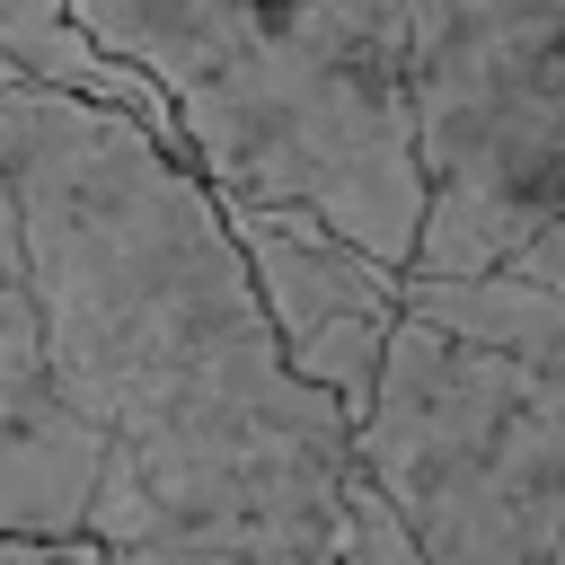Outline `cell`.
<instances>
[{
  "mask_svg": "<svg viewBox=\"0 0 565 565\" xmlns=\"http://www.w3.org/2000/svg\"><path fill=\"white\" fill-rule=\"evenodd\" d=\"M44 371L97 433L106 556H335L353 415L291 371L221 194L141 115L0 71Z\"/></svg>",
  "mask_w": 565,
  "mask_h": 565,
  "instance_id": "obj_1",
  "label": "cell"
},
{
  "mask_svg": "<svg viewBox=\"0 0 565 565\" xmlns=\"http://www.w3.org/2000/svg\"><path fill=\"white\" fill-rule=\"evenodd\" d=\"M441 0H71V18L150 71L177 141L221 203L327 212L406 265L424 230L415 44Z\"/></svg>",
  "mask_w": 565,
  "mask_h": 565,
  "instance_id": "obj_2",
  "label": "cell"
},
{
  "mask_svg": "<svg viewBox=\"0 0 565 565\" xmlns=\"http://www.w3.org/2000/svg\"><path fill=\"white\" fill-rule=\"evenodd\" d=\"M353 459L433 565H556L565 547V362H530L397 309Z\"/></svg>",
  "mask_w": 565,
  "mask_h": 565,
  "instance_id": "obj_3",
  "label": "cell"
},
{
  "mask_svg": "<svg viewBox=\"0 0 565 565\" xmlns=\"http://www.w3.org/2000/svg\"><path fill=\"white\" fill-rule=\"evenodd\" d=\"M424 230L406 265H503L565 221V0H441L415 44Z\"/></svg>",
  "mask_w": 565,
  "mask_h": 565,
  "instance_id": "obj_4",
  "label": "cell"
},
{
  "mask_svg": "<svg viewBox=\"0 0 565 565\" xmlns=\"http://www.w3.org/2000/svg\"><path fill=\"white\" fill-rule=\"evenodd\" d=\"M221 212L291 371H309L344 415H362L380 344L397 327V265L300 203H221Z\"/></svg>",
  "mask_w": 565,
  "mask_h": 565,
  "instance_id": "obj_5",
  "label": "cell"
},
{
  "mask_svg": "<svg viewBox=\"0 0 565 565\" xmlns=\"http://www.w3.org/2000/svg\"><path fill=\"white\" fill-rule=\"evenodd\" d=\"M88 486H97V433L62 406L44 371L26 238L0 185V556H106L88 539Z\"/></svg>",
  "mask_w": 565,
  "mask_h": 565,
  "instance_id": "obj_6",
  "label": "cell"
},
{
  "mask_svg": "<svg viewBox=\"0 0 565 565\" xmlns=\"http://www.w3.org/2000/svg\"><path fill=\"white\" fill-rule=\"evenodd\" d=\"M0 71H9V79H44V88H71V97H106V106L141 115L168 150H185L168 88H159L150 71H132L124 53H106V44L71 18V0H0Z\"/></svg>",
  "mask_w": 565,
  "mask_h": 565,
  "instance_id": "obj_7",
  "label": "cell"
},
{
  "mask_svg": "<svg viewBox=\"0 0 565 565\" xmlns=\"http://www.w3.org/2000/svg\"><path fill=\"white\" fill-rule=\"evenodd\" d=\"M503 265H521V274H539V282H556V291H565V221H539Z\"/></svg>",
  "mask_w": 565,
  "mask_h": 565,
  "instance_id": "obj_8",
  "label": "cell"
},
{
  "mask_svg": "<svg viewBox=\"0 0 565 565\" xmlns=\"http://www.w3.org/2000/svg\"><path fill=\"white\" fill-rule=\"evenodd\" d=\"M556 565H565V547H556Z\"/></svg>",
  "mask_w": 565,
  "mask_h": 565,
  "instance_id": "obj_9",
  "label": "cell"
}]
</instances>
